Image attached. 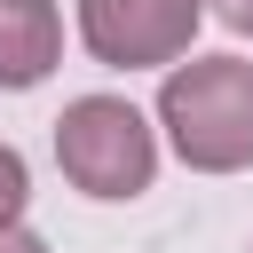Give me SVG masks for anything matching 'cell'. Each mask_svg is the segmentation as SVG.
<instances>
[{"label": "cell", "mask_w": 253, "mask_h": 253, "mask_svg": "<svg viewBox=\"0 0 253 253\" xmlns=\"http://www.w3.org/2000/svg\"><path fill=\"white\" fill-rule=\"evenodd\" d=\"M63 55L55 0H0V87H40Z\"/></svg>", "instance_id": "obj_4"}, {"label": "cell", "mask_w": 253, "mask_h": 253, "mask_svg": "<svg viewBox=\"0 0 253 253\" xmlns=\"http://www.w3.org/2000/svg\"><path fill=\"white\" fill-rule=\"evenodd\" d=\"M158 126L198 174L253 166V63L245 55H190L158 87Z\"/></svg>", "instance_id": "obj_1"}, {"label": "cell", "mask_w": 253, "mask_h": 253, "mask_svg": "<svg viewBox=\"0 0 253 253\" xmlns=\"http://www.w3.org/2000/svg\"><path fill=\"white\" fill-rule=\"evenodd\" d=\"M55 166L87 198H142L158 174V134L126 95H79L55 119Z\"/></svg>", "instance_id": "obj_2"}, {"label": "cell", "mask_w": 253, "mask_h": 253, "mask_svg": "<svg viewBox=\"0 0 253 253\" xmlns=\"http://www.w3.org/2000/svg\"><path fill=\"white\" fill-rule=\"evenodd\" d=\"M198 16L206 0H79V40L111 71H150V63L190 55Z\"/></svg>", "instance_id": "obj_3"}, {"label": "cell", "mask_w": 253, "mask_h": 253, "mask_svg": "<svg viewBox=\"0 0 253 253\" xmlns=\"http://www.w3.org/2000/svg\"><path fill=\"white\" fill-rule=\"evenodd\" d=\"M213 16H221L229 32H245V40H253V0H213Z\"/></svg>", "instance_id": "obj_6"}, {"label": "cell", "mask_w": 253, "mask_h": 253, "mask_svg": "<svg viewBox=\"0 0 253 253\" xmlns=\"http://www.w3.org/2000/svg\"><path fill=\"white\" fill-rule=\"evenodd\" d=\"M24 198H32V174H24V158H16L8 142H0V229H8L16 213H24Z\"/></svg>", "instance_id": "obj_5"}, {"label": "cell", "mask_w": 253, "mask_h": 253, "mask_svg": "<svg viewBox=\"0 0 253 253\" xmlns=\"http://www.w3.org/2000/svg\"><path fill=\"white\" fill-rule=\"evenodd\" d=\"M0 253H47V245H40L32 229H16V221H8V229H0Z\"/></svg>", "instance_id": "obj_7"}]
</instances>
